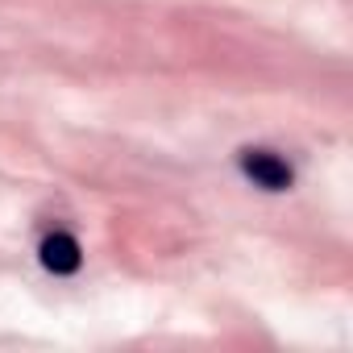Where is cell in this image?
I'll use <instances>...</instances> for the list:
<instances>
[{
  "label": "cell",
  "instance_id": "obj_1",
  "mask_svg": "<svg viewBox=\"0 0 353 353\" xmlns=\"http://www.w3.org/2000/svg\"><path fill=\"white\" fill-rule=\"evenodd\" d=\"M241 170L266 192H287L291 188V166L270 150H241Z\"/></svg>",
  "mask_w": 353,
  "mask_h": 353
},
{
  "label": "cell",
  "instance_id": "obj_2",
  "mask_svg": "<svg viewBox=\"0 0 353 353\" xmlns=\"http://www.w3.org/2000/svg\"><path fill=\"white\" fill-rule=\"evenodd\" d=\"M79 262H83V254H79V241H75V237L54 233V237L42 241V266H46V270H54V274H75Z\"/></svg>",
  "mask_w": 353,
  "mask_h": 353
}]
</instances>
